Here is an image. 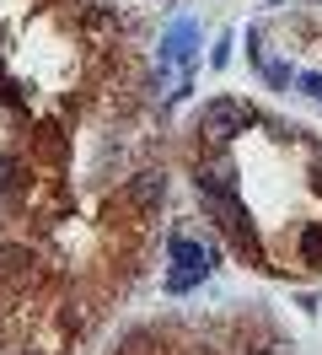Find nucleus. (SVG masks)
Returning <instances> with one entry per match:
<instances>
[{"instance_id": "nucleus-1", "label": "nucleus", "mask_w": 322, "mask_h": 355, "mask_svg": "<svg viewBox=\"0 0 322 355\" xmlns=\"http://www.w3.org/2000/svg\"><path fill=\"white\" fill-rule=\"evenodd\" d=\"M167 253H172V264H183V269H172V275H167V291H188L193 280H199V275H210V264H215L210 248L193 243V237H183V232L167 243Z\"/></svg>"}, {"instance_id": "nucleus-2", "label": "nucleus", "mask_w": 322, "mask_h": 355, "mask_svg": "<svg viewBox=\"0 0 322 355\" xmlns=\"http://www.w3.org/2000/svg\"><path fill=\"white\" fill-rule=\"evenodd\" d=\"M253 124V108H242V103H210V113H204V130L215 135V140H231L236 130H247Z\"/></svg>"}, {"instance_id": "nucleus-3", "label": "nucleus", "mask_w": 322, "mask_h": 355, "mask_svg": "<svg viewBox=\"0 0 322 355\" xmlns=\"http://www.w3.org/2000/svg\"><path fill=\"white\" fill-rule=\"evenodd\" d=\"M129 194H134V200H140V205H156V200H161V194H167V183H161V178H156V173H140V183H134Z\"/></svg>"}, {"instance_id": "nucleus-4", "label": "nucleus", "mask_w": 322, "mask_h": 355, "mask_svg": "<svg viewBox=\"0 0 322 355\" xmlns=\"http://www.w3.org/2000/svg\"><path fill=\"white\" fill-rule=\"evenodd\" d=\"M301 253H306L312 264L322 259V226H312V232H306V243H301Z\"/></svg>"}, {"instance_id": "nucleus-5", "label": "nucleus", "mask_w": 322, "mask_h": 355, "mask_svg": "<svg viewBox=\"0 0 322 355\" xmlns=\"http://www.w3.org/2000/svg\"><path fill=\"white\" fill-rule=\"evenodd\" d=\"M301 92H306V97H317V103H322V76H317V70H306V76H301Z\"/></svg>"}]
</instances>
